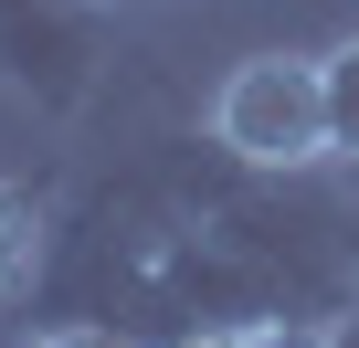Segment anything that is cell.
I'll return each mask as SVG.
<instances>
[{
    "mask_svg": "<svg viewBox=\"0 0 359 348\" xmlns=\"http://www.w3.org/2000/svg\"><path fill=\"white\" fill-rule=\"evenodd\" d=\"M32 316H106L148 348L327 327L359 306V201L317 169H254L222 137H148L53 222Z\"/></svg>",
    "mask_w": 359,
    "mask_h": 348,
    "instance_id": "obj_1",
    "label": "cell"
},
{
    "mask_svg": "<svg viewBox=\"0 0 359 348\" xmlns=\"http://www.w3.org/2000/svg\"><path fill=\"white\" fill-rule=\"evenodd\" d=\"M32 348H148V337H127L106 316H53V327H32Z\"/></svg>",
    "mask_w": 359,
    "mask_h": 348,
    "instance_id": "obj_6",
    "label": "cell"
},
{
    "mask_svg": "<svg viewBox=\"0 0 359 348\" xmlns=\"http://www.w3.org/2000/svg\"><path fill=\"white\" fill-rule=\"evenodd\" d=\"M116 32L95 0H0V85H22L43 116H85L106 95Z\"/></svg>",
    "mask_w": 359,
    "mask_h": 348,
    "instance_id": "obj_3",
    "label": "cell"
},
{
    "mask_svg": "<svg viewBox=\"0 0 359 348\" xmlns=\"http://www.w3.org/2000/svg\"><path fill=\"white\" fill-rule=\"evenodd\" d=\"M201 348H327V327H243V337H201Z\"/></svg>",
    "mask_w": 359,
    "mask_h": 348,
    "instance_id": "obj_7",
    "label": "cell"
},
{
    "mask_svg": "<svg viewBox=\"0 0 359 348\" xmlns=\"http://www.w3.org/2000/svg\"><path fill=\"white\" fill-rule=\"evenodd\" d=\"M212 137L254 169H327V74L317 53H243L212 85Z\"/></svg>",
    "mask_w": 359,
    "mask_h": 348,
    "instance_id": "obj_2",
    "label": "cell"
},
{
    "mask_svg": "<svg viewBox=\"0 0 359 348\" xmlns=\"http://www.w3.org/2000/svg\"><path fill=\"white\" fill-rule=\"evenodd\" d=\"M317 74H327V158H348V169H359V32H348V43H327V53H317Z\"/></svg>",
    "mask_w": 359,
    "mask_h": 348,
    "instance_id": "obj_5",
    "label": "cell"
},
{
    "mask_svg": "<svg viewBox=\"0 0 359 348\" xmlns=\"http://www.w3.org/2000/svg\"><path fill=\"white\" fill-rule=\"evenodd\" d=\"M43 243H53V211H43V190H32V180H0V295H22V285H32Z\"/></svg>",
    "mask_w": 359,
    "mask_h": 348,
    "instance_id": "obj_4",
    "label": "cell"
},
{
    "mask_svg": "<svg viewBox=\"0 0 359 348\" xmlns=\"http://www.w3.org/2000/svg\"><path fill=\"white\" fill-rule=\"evenodd\" d=\"M327 348H359V306H348V316H327Z\"/></svg>",
    "mask_w": 359,
    "mask_h": 348,
    "instance_id": "obj_8",
    "label": "cell"
}]
</instances>
